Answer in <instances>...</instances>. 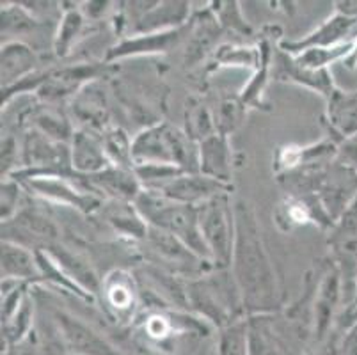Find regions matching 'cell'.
<instances>
[{
	"label": "cell",
	"instance_id": "obj_2",
	"mask_svg": "<svg viewBox=\"0 0 357 355\" xmlns=\"http://www.w3.org/2000/svg\"><path fill=\"white\" fill-rule=\"evenodd\" d=\"M185 295L187 311L217 328L248 317L229 269H213L203 275L187 279Z\"/></svg>",
	"mask_w": 357,
	"mask_h": 355
},
{
	"label": "cell",
	"instance_id": "obj_26",
	"mask_svg": "<svg viewBox=\"0 0 357 355\" xmlns=\"http://www.w3.org/2000/svg\"><path fill=\"white\" fill-rule=\"evenodd\" d=\"M219 31L220 25L210 8L192 16L189 24L190 39L187 45V57H185L187 64H197L210 52H215L213 45H215Z\"/></svg>",
	"mask_w": 357,
	"mask_h": 355
},
{
	"label": "cell",
	"instance_id": "obj_40",
	"mask_svg": "<svg viewBox=\"0 0 357 355\" xmlns=\"http://www.w3.org/2000/svg\"><path fill=\"white\" fill-rule=\"evenodd\" d=\"M24 190V185L11 176L2 178V183H0V219H2V224L15 219L18 211L22 210Z\"/></svg>",
	"mask_w": 357,
	"mask_h": 355
},
{
	"label": "cell",
	"instance_id": "obj_14",
	"mask_svg": "<svg viewBox=\"0 0 357 355\" xmlns=\"http://www.w3.org/2000/svg\"><path fill=\"white\" fill-rule=\"evenodd\" d=\"M272 75L279 82L295 84L306 89L318 93L324 100L336 91V82L331 70H313L301 64L291 54H287L279 47H275L274 61H272Z\"/></svg>",
	"mask_w": 357,
	"mask_h": 355
},
{
	"label": "cell",
	"instance_id": "obj_23",
	"mask_svg": "<svg viewBox=\"0 0 357 355\" xmlns=\"http://www.w3.org/2000/svg\"><path fill=\"white\" fill-rule=\"evenodd\" d=\"M326 123L337 141L357 137V91L336 87L326 100Z\"/></svg>",
	"mask_w": 357,
	"mask_h": 355
},
{
	"label": "cell",
	"instance_id": "obj_47",
	"mask_svg": "<svg viewBox=\"0 0 357 355\" xmlns=\"http://www.w3.org/2000/svg\"><path fill=\"white\" fill-rule=\"evenodd\" d=\"M354 304L357 305V286H356V299H354Z\"/></svg>",
	"mask_w": 357,
	"mask_h": 355
},
{
	"label": "cell",
	"instance_id": "obj_33",
	"mask_svg": "<svg viewBox=\"0 0 357 355\" xmlns=\"http://www.w3.org/2000/svg\"><path fill=\"white\" fill-rule=\"evenodd\" d=\"M213 63L217 68H242L255 73L261 63V48L259 45H235L224 43L213 52Z\"/></svg>",
	"mask_w": 357,
	"mask_h": 355
},
{
	"label": "cell",
	"instance_id": "obj_3",
	"mask_svg": "<svg viewBox=\"0 0 357 355\" xmlns=\"http://www.w3.org/2000/svg\"><path fill=\"white\" fill-rule=\"evenodd\" d=\"M134 164L176 165L187 172H199V144L187 132L160 121L142 128L132 139Z\"/></svg>",
	"mask_w": 357,
	"mask_h": 355
},
{
	"label": "cell",
	"instance_id": "obj_1",
	"mask_svg": "<svg viewBox=\"0 0 357 355\" xmlns=\"http://www.w3.org/2000/svg\"><path fill=\"white\" fill-rule=\"evenodd\" d=\"M236 234L231 256V275L248 317H268L283 304L274 263L263 240L255 206L248 199L235 201Z\"/></svg>",
	"mask_w": 357,
	"mask_h": 355
},
{
	"label": "cell",
	"instance_id": "obj_46",
	"mask_svg": "<svg viewBox=\"0 0 357 355\" xmlns=\"http://www.w3.org/2000/svg\"><path fill=\"white\" fill-rule=\"evenodd\" d=\"M343 64H345L347 68H352V70H354V68H357V39H356V41H354L352 54L349 55V59H347V61Z\"/></svg>",
	"mask_w": 357,
	"mask_h": 355
},
{
	"label": "cell",
	"instance_id": "obj_34",
	"mask_svg": "<svg viewBox=\"0 0 357 355\" xmlns=\"http://www.w3.org/2000/svg\"><path fill=\"white\" fill-rule=\"evenodd\" d=\"M100 139H102L103 149L109 156L110 164L123 169L135 167L134 156H132V139L134 137H130L125 130L109 126L100 133Z\"/></svg>",
	"mask_w": 357,
	"mask_h": 355
},
{
	"label": "cell",
	"instance_id": "obj_18",
	"mask_svg": "<svg viewBox=\"0 0 357 355\" xmlns=\"http://www.w3.org/2000/svg\"><path fill=\"white\" fill-rule=\"evenodd\" d=\"M40 57L34 48L27 45L24 39H8L2 43L0 52V86L2 94L15 89L25 78L38 73Z\"/></svg>",
	"mask_w": 357,
	"mask_h": 355
},
{
	"label": "cell",
	"instance_id": "obj_10",
	"mask_svg": "<svg viewBox=\"0 0 357 355\" xmlns=\"http://www.w3.org/2000/svg\"><path fill=\"white\" fill-rule=\"evenodd\" d=\"M57 224L41 211L22 208L15 219L2 224V240L20 243L31 250H47L59 243Z\"/></svg>",
	"mask_w": 357,
	"mask_h": 355
},
{
	"label": "cell",
	"instance_id": "obj_6",
	"mask_svg": "<svg viewBox=\"0 0 357 355\" xmlns=\"http://www.w3.org/2000/svg\"><path fill=\"white\" fill-rule=\"evenodd\" d=\"M18 181L36 197L52 204L73 208L84 215L98 213L105 203L87 188L84 176L79 174H38Z\"/></svg>",
	"mask_w": 357,
	"mask_h": 355
},
{
	"label": "cell",
	"instance_id": "obj_29",
	"mask_svg": "<svg viewBox=\"0 0 357 355\" xmlns=\"http://www.w3.org/2000/svg\"><path fill=\"white\" fill-rule=\"evenodd\" d=\"M36 258H38V266H40V285L55 286V288L63 289L68 295L77 297L79 301L96 302L95 295L86 292L80 285H77L47 250H36Z\"/></svg>",
	"mask_w": 357,
	"mask_h": 355
},
{
	"label": "cell",
	"instance_id": "obj_5",
	"mask_svg": "<svg viewBox=\"0 0 357 355\" xmlns=\"http://www.w3.org/2000/svg\"><path fill=\"white\" fill-rule=\"evenodd\" d=\"M199 231L215 269H229L235 247L236 219L231 192L220 194L197 206Z\"/></svg>",
	"mask_w": 357,
	"mask_h": 355
},
{
	"label": "cell",
	"instance_id": "obj_31",
	"mask_svg": "<svg viewBox=\"0 0 357 355\" xmlns=\"http://www.w3.org/2000/svg\"><path fill=\"white\" fill-rule=\"evenodd\" d=\"M217 355H252L249 317L217 328Z\"/></svg>",
	"mask_w": 357,
	"mask_h": 355
},
{
	"label": "cell",
	"instance_id": "obj_20",
	"mask_svg": "<svg viewBox=\"0 0 357 355\" xmlns=\"http://www.w3.org/2000/svg\"><path fill=\"white\" fill-rule=\"evenodd\" d=\"M71 169L79 176H93L110 167V160L103 149L100 133L77 128L70 141Z\"/></svg>",
	"mask_w": 357,
	"mask_h": 355
},
{
	"label": "cell",
	"instance_id": "obj_17",
	"mask_svg": "<svg viewBox=\"0 0 357 355\" xmlns=\"http://www.w3.org/2000/svg\"><path fill=\"white\" fill-rule=\"evenodd\" d=\"M185 32H189V25L176 31L165 32H144V34H130L121 41L110 47L105 54V63H116L121 59L148 57V55L167 54L180 45Z\"/></svg>",
	"mask_w": 357,
	"mask_h": 355
},
{
	"label": "cell",
	"instance_id": "obj_19",
	"mask_svg": "<svg viewBox=\"0 0 357 355\" xmlns=\"http://www.w3.org/2000/svg\"><path fill=\"white\" fill-rule=\"evenodd\" d=\"M87 188L103 201H123L135 203L142 192V185L135 176L134 169H123L110 165L102 172L86 176Z\"/></svg>",
	"mask_w": 357,
	"mask_h": 355
},
{
	"label": "cell",
	"instance_id": "obj_37",
	"mask_svg": "<svg viewBox=\"0 0 357 355\" xmlns=\"http://www.w3.org/2000/svg\"><path fill=\"white\" fill-rule=\"evenodd\" d=\"M354 41L352 43L337 45V47H317L310 48V50H304L301 54L294 55L298 63L304 64L307 68H313V70H329L331 64L340 63L343 61L345 63L349 55L352 54Z\"/></svg>",
	"mask_w": 357,
	"mask_h": 355
},
{
	"label": "cell",
	"instance_id": "obj_43",
	"mask_svg": "<svg viewBox=\"0 0 357 355\" xmlns=\"http://www.w3.org/2000/svg\"><path fill=\"white\" fill-rule=\"evenodd\" d=\"M336 160L345 165V167L352 169L354 172H357V137L340 142Z\"/></svg>",
	"mask_w": 357,
	"mask_h": 355
},
{
	"label": "cell",
	"instance_id": "obj_16",
	"mask_svg": "<svg viewBox=\"0 0 357 355\" xmlns=\"http://www.w3.org/2000/svg\"><path fill=\"white\" fill-rule=\"evenodd\" d=\"M231 185L220 183V181L212 180V178L201 174V172H181L180 176L162 185L158 190L151 192L162 194L164 197L176 201V203L189 204V206H201V204L213 199L217 195L231 192Z\"/></svg>",
	"mask_w": 357,
	"mask_h": 355
},
{
	"label": "cell",
	"instance_id": "obj_9",
	"mask_svg": "<svg viewBox=\"0 0 357 355\" xmlns=\"http://www.w3.org/2000/svg\"><path fill=\"white\" fill-rule=\"evenodd\" d=\"M311 194L320 199L334 224L350 208L357 197V172L337 160L318 172L317 183Z\"/></svg>",
	"mask_w": 357,
	"mask_h": 355
},
{
	"label": "cell",
	"instance_id": "obj_35",
	"mask_svg": "<svg viewBox=\"0 0 357 355\" xmlns=\"http://www.w3.org/2000/svg\"><path fill=\"white\" fill-rule=\"evenodd\" d=\"M0 18H2V38H11L16 39L15 36L27 34V32L34 31L40 24V20L36 18L34 13L20 2V4H9V2H2V13H0ZM8 41V39H6Z\"/></svg>",
	"mask_w": 357,
	"mask_h": 355
},
{
	"label": "cell",
	"instance_id": "obj_42",
	"mask_svg": "<svg viewBox=\"0 0 357 355\" xmlns=\"http://www.w3.org/2000/svg\"><path fill=\"white\" fill-rule=\"evenodd\" d=\"M245 110L243 103L236 98L235 102H226L220 107V112L217 116V132L228 135L236 128V125L242 119V114Z\"/></svg>",
	"mask_w": 357,
	"mask_h": 355
},
{
	"label": "cell",
	"instance_id": "obj_38",
	"mask_svg": "<svg viewBox=\"0 0 357 355\" xmlns=\"http://www.w3.org/2000/svg\"><path fill=\"white\" fill-rule=\"evenodd\" d=\"M185 132L187 135L192 137L194 141L199 144L206 137L217 133V119L212 116L208 109L201 103L197 105L187 107L185 112Z\"/></svg>",
	"mask_w": 357,
	"mask_h": 355
},
{
	"label": "cell",
	"instance_id": "obj_8",
	"mask_svg": "<svg viewBox=\"0 0 357 355\" xmlns=\"http://www.w3.org/2000/svg\"><path fill=\"white\" fill-rule=\"evenodd\" d=\"M98 295L110 320L119 325L135 324L141 311L142 295L134 273L123 269L109 272L102 279Z\"/></svg>",
	"mask_w": 357,
	"mask_h": 355
},
{
	"label": "cell",
	"instance_id": "obj_44",
	"mask_svg": "<svg viewBox=\"0 0 357 355\" xmlns=\"http://www.w3.org/2000/svg\"><path fill=\"white\" fill-rule=\"evenodd\" d=\"M340 355H357V324L342 336Z\"/></svg>",
	"mask_w": 357,
	"mask_h": 355
},
{
	"label": "cell",
	"instance_id": "obj_11",
	"mask_svg": "<svg viewBox=\"0 0 357 355\" xmlns=\"http://www.w3.org/2000/svg\"><path fill=\"white\" fill-rule=\"evenodd\" d=\"M357 39V18L334 11L333 16L322 22L317 29L298 39H279L278 47L283 52L297 55L304 50L317 47H337L352 43Z\"/></svg>",
	"mask_w": 357,
	"mask_h": 355
},
{
	"label": "cell",
	"instance_id": "obj_22",
	"mask_svg": "<svg viewBox=\"0 0 357 355\" xmlns=\"http://www.w3.org/2000/svg\"><path fill=\"white\" fill-rule=\"evenodd\" d=\"M190 2H153L151 8L146 9L137 18L134 34L144 32H165L183 29L190 24L192 11Z\"/></svg>",
	"mask_w": 357,
	"mask_h": 355
},
{
	"label": "cell",
	"instance_id": "obj_28",
	"mask_svg": "<svg viewBox=\"0 0 357 355\" xmlns=\"http://www.w3.org/2000/svg\"><path fill=\"white\" fill-rule=\"evenodd\" d=\"M73 112L79 117V121H82L84 130L102 133L103 130L109 128L103 121L107 116L105 98L98 89H95V82L84 87L73 98Z\"/></svg>",
	"mask_w": 357,
	"mask_h": 355
},
{
	"label": "cell",
	"instance_id": "obj_32",
	"mask_svg": "<svg viewBox=\"0 0 357 355\" xmlns=\"http://www.w3.org/2000/svg\"><path fill=\"white\" fill-rule=\"evenodd\" d=\"M25 121H27V128L38 130V132L45 133L54 141L66 142V144H70L71 137L75 133V128L66 117L61 116L57 110L50 109L47 105L31 109L29 116L25 117Z\"/></svg>",
	"mask_w": 357,
	"mask_h": 355
},
{
	"label": "cell",
	"instance_id": "obj_36",
	"mask_svg": "<svg viewBox=\"0 0 357 355\" xmlns=\"http://www.w3.org/2000/svg\"><path fill=\"white\" fill-rule=\"evenodd\" d=\"M31 334H34V301L29 293L18 311L6 324H2V341L11 347L27 340Z\"/></svg>",
	"mask_w": 357,
	"mask_h": 355
},
{
	"label": "cell",
	"instance_id": "obj_27",
	"mask_svg": "<svg viewBox=\"0 0 357 355\" xmlns=\"http://www.w3.org/2000/svg\"><path fill=\"white\" fill-rule=\"evenodd\" d=\"M47 252L50 254L52 258L59 263L61 266H63L64 272H66L68 275H70V278L77 282V285L82 286L86 292L93 293L95 297L98 295L100 286H102V279L96 275V272L93 270V266H91L86 259L80 258L79 254L70 252L66 247L61 246V242L55 243V246H52V247H48Z\"/></svg>",
	"mask_w": 357,
	"mask_h": 355
},
{
	"label": "cell",
	"instance_id": "obj_21",
	"mask_svg": "<svg viewBox=\"0 0 357 355\" xmlns=\"http://www.w3.org/2000/svg\"><path fill=\"white\" fill-rule=\"evenodd\" d=\"M233 151L229 146V137L217 132L199 142V172L220 183L231 185Z\"/></svg>",
	"mask_w": 357,
	"mask_h": 355
},
{
	"label": "cell",
	"instance_id": "obj_24",
	"mask_svg": "<svg viewBox=\"0 0 357 355\" xmlns=\"http://www.w3.org/2000/svg\"><path fill=\"white\" fill-rule=\"evenodd\" d=\"M0 275L2 279H15L32 286L40 285V266H38L36 250L27 249L20 243L2 240Z\"/></svg>",
	"mask_w": 357,
	"mask_h": 355
},
{
	"label": "cell",
	"instance_id": "obj_39",
	"mask_svg": "<svg viewBox=\"0 0 357 355\" xmlns=\"http://www.w3.org/2000/svg\"><path fill=\"white\" fill-rule=\"evenodd\" d=\"M212 13L215 15L220 29L236 32L242 36H251L252 27L248 24V20L243 18L242 9L238 2H212Z\"/></svg>",
	"mask_w": 357,
	"mask_h": 355
},
{
	"label": "cell",
	"instance_id": "obj_41",
	"mask_svg": "<svg viewBox=\"0 0 357 355\" xmlns=\"http://www.w3.org/2000/svg\"><path fill=\"white\" fill-rule=\"evenodd\" d=\"M22 167V142L11 133H2V178L15 174Z\"/></svg>",
	"mask_w": 357,
	"mask_h": 355
},
{
	"label": "cell",
	"instance_id": "obj_7",
	"mask_svg": "<svg viewBox=\"0 0 357 355\" xmlns=\"http://www.w3.org/2000/svg\"><path fill=\"white\" fill-rule=\"evenodd\" d=\"M331 263L342 278L343 305L354 304L357 286V197L327 231Z\"/></svg>",
	"mask_w": 357,
	"mask_h": 355
},
{
	"label": "cell",
	"instance_id": "obj_15",
	"mask_svg": "<svg viewBox=\"0 0 357 355\" xmlns=\"http://www.w3.org/2000/svg\"><path fill=\"white\" fill-rule=\"evenodd\" d=\"M274 220L279 229L284 231V233L295 229V227L307 226V224H314V226L322 227L326 231H329L334 226L326 208L322 206L320 199L314 194H288L275 208Z\"/></svg>",
	"mask_w": 357,
	"mask_h": 355
},
{
	"label": "cell",
	"instance_id": "obj_13",
	"mask_svg": "<svg viewBox=\"0 0 357 355\" xmlns=\"http://www.w3.org/2000/svg\"><path fill=\"white\" fill-rule=\"evenodd\" d=\"M54 322L59 328L64 345L70 350V355H123L98 331L70 312L57 309L54 312Z\"/></svg>",
	"mask_w": 357,
	"mask_h": 355
},
{
	"label": "cell",
	"instance_id": "obj_4",
	"mask_svg": "<svg viewBox=\"0 0 357 355\" xmlns=\"http://www.w3.org/2000/svg\"><path fill=\"white\" fill-rule=\"evenodd\" d=\"M135 206L141 211L149 227L173 234L201 259L213 265L208 249L201 236L197 206L176 203V201L167 199L162 194L151 190H142L141 195L135 199Z\"/></svg>",
	"mask_w": 357,
	"mask_h": 355
},
{
	"label": "cell",
	"instance_id": "obj_12",
	"mask_svg": "<svg viewBox=\"0 0 357 355\" xmlns=\"http://www.w3.org/2000/svg\"><path fill=\"white\" fill-rule=\"evenodd\" d=\"M343 308L342 278L336 266L331 263L329 270L324 273L322 281L318 282L313 299V311H311V325H313V338L317 343H324L333 332L336 318Z\"/></svg>",
	"mask_w": 357,
	"mask_h": 355
},
{
	"label": "cell",
	"instance_id": "obj_30",
	"mask_svg": "<svg viewBox=\"0 0 357 355\" xmlns=\"http://www.w3.org/2000/svg\"><path fill=\"white\" fill-rule=\"evenodd\" d=\"M86 15L82 13V8H64L61 15L59 25L54 34V54L59 59L68 57L73 50V47L79 43L86 31Z\"/></svg>",
	"mask_w": 357,
	"mask_h": 355
},
{
	"label": "cell",
	"instance_id": "obj_45",
	"mask_svg": "<svg viewBox=\"0 0 357 355\" xmlns=\"http://www.w3.org/2000/svg\"><path fill=\"white\" fill-rule=\"evenodd\" d=\"M2 355H36V336L31 334L27 340H24L22 343L11 345L8 348V352H4Z\"/></svg>",
	"mask_w": 357,
	"mask_h": 355
},
{
	"label": "cell",
	"instance_id": "obj_25",
	"mask_svg": "<svg viewBox=\"0 0 357 355\" xmlns=\"http://www.w3.org/2000/svg\"><path fill=\"white\" fill-rule=\"evenodd\" d=\"M98 213L103 215V220L109 224L121 239L130 242L142 243L148 236L149 226L137 210L135 203H123V201H105Z\"/></svg>",
	"mask_w": 357,
	"mask_h": 355
}]
</instances>
